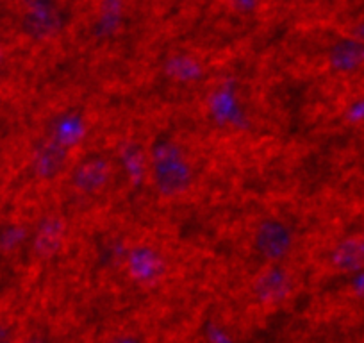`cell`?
Masks as SVG:
<instances>
[{
  "instance_id": "5bb4252c",
  "label": "cell",
  "mask_w": 364,
  "mask_h": 343,
  "mask_svg": "<svg viewBox=\"0 0 364 343\" xmlns=\"http://www.w3.org/2000/svg\"><path fill=\"white\" fill-rule=\"evenodd\" d=\"M23 4L31 9V11H38V9H47L54 6V0H22Z\"/></svg>"
},
{
  "instance_id": "ba28073f",
  "label": "cell",
  "mask_w": 364,
  "mask_h": 343,
  "mask_svg": "<svg viewBox=\"0 0 364 343\" xmlns=\"http://www.w3.org/2000/svg\"><path fill=\"white\" fill-rule=\"evenodd\" d=\"M328 68L341 75L357 73L364 68V40L345 36L336 40L327 52Z\"/></svg>"
},
{
  "instance_id": "9a60e30c",
  "label": "cell",
  "mask_w": 364,
  "mask_h": 343,
  "mask_svg": "<svg viewBox=\"0 0 364 343\" xmlns=\"http://www.w3.org/2000/svg\"><path fill=\"white\" fill-rule=\"evenodd\" d=\"M360 240H363V243H364V233H363V234H360Z\"/></svg>"
},
{
  "instance_id": "52a82bcc",
  "label": "cell",
  "mask_w": 364,
  "mask_h": 343,
  "mask_svg": "<svg viewBox=\"0 0 364 343\" xmlns=\"http://www.w3.org/2000/svg\"><path fill=\"white\" fill-rule=\"evenodd\" d=\"M68 240V226L66 220L59 215H47L34 231L33 247L36 255L43 260H52L61 254Z\"/></svg>"
},
{
  "instance_id": "7c38bea8",
  "label": "cell",
  "mask_w": 364,
  "mask_h": 343,
  "mask_svg": "<svg viewBox=\"0 0 364 343\" xmlns=\"http://www.w3.org/2000/svg\"><path fill=\"white\" fill-rule=\"evenodd\" d=\"M107 343H143V339L134 332H122V334L113 336Z\"/></svg>"
},
{
  "instance_id": "7a4b0ae2",
  "label": "cell",
  "mask_w": 364,
  "mask_h": 343,
  "mask_svg": "<svg viewBox=\"0 0 364 343\" xmlns=\"http://www.w3.org/2000/svg\"><path fill=\"white\" fill-rule=\"evenodd\" d=\"M296 288L291 272L281 263H272L250 283L248 297L257 307H277L288 302Z\"/></svg>"
},
{
  "instance_id": "277c9868",
  "label": "cell",
  "mask_w": 364,
  "mask_h": 343,
  "mask_svg": "<svg viewBox=\"0 0 364 343\" xmlns=\"http://www.w3.org/2000/svg\"><path fill=\"white\" fill-rule=\"evenodd\" d=\"M111 176H113V168L109 159L100 154L84 156L68 168L70 188L80 195H95L106 190Z\"/></svg>"
},
{
  "instance_id": "8fae6325",
  "label": "cell",
  "mask_w": 364,
  "mask_h": 343,
  "mask_svg": "<svg viewBox=\"0 0 364 343\" xmlns=\"http://www.w3.org/2000/svg\"><path fill=\"white\" fill-rule=\"evenodd\" d=\"M227 4L240 15H254L262 8L264 0H227Z\"/></svg>"
},
{
  "instance_id": "3957f363",
  "label": "cell",
  "mask_w": 364,
  "mask_h": 343,
  "mask_svg": "<svg viewBox=\"0 0 364 343\" xmlns=\"http://www.w3.org/2000/svg\"><path fill=\"white\" fill-rule=\"evenodd\" d=\"M72 164V149L55 136L47 134L36 139L31 154L34 176L43 183H54L65 176Z\"/></svg>"
},
{
  "instance_id": "8992f818",
  "label": "cell",
  "mask_w": 364,
  "mask_h": 343,
  "mask_svg": "<svg viewBox=\"0 0 364 343\" xmlns=\"http://www.w3.org/2000/svg\"><path fill=\"white\" fill-rule=\"evenodd\" d=\"M125 270L138 285H157L166 275L164 255L150 245H136L125 255Z\"/></svg>"
},
{
  "instance_id": "9c48e42d",
  "label": "cell",
  "mask_w": 364,
  "mask_h": 343,
  "mask_svg": "<svg viewBox=\"0 0 364 343\" xmlns=\"http://www.w3.org/2000/svg\"><path fill=\"white\" fill-rule=\"evenodd\" d=\"M331 265L334 270L350 274L364 267V243L360 236H346L331 250Z\"/></svg>"
},
{
  "instance_id": "5b68a950",
  "label": "cell",
  "mask_w": 364,
  "mask_h": 343,
  "mask_svg": "<svg viewBox=\"0 0 364 343\" xmlns=\"http://www.w3.org/2000/svg\"><path fill=\"white\" fill-rule=\"evenodd\" d=\"M254 247L259 255L272 263H279L293 247V233L288 223L275 216H268L254 233Z\"/></svg>"
},
{
  "instance_id": "30bf717a",
  "label": "cell",
  "mask_w": 364,
  "mask_h": 343,
  "mask_svg": "<svg viewBox=\"0 0 364 343\" xmlns=\"http://www.w3.org/2000/svg\"><path fill=\"white\" fill-rule=\"evenodd\" d=\"M23 27L34 38H50L66 27V13L63 9L54 8V6L47 9L31 11Z\"/></svg>"
},
{
  "instance_id": "4fadbf2b",
  "label": "cell",
  "mask_w": 364,
  "mask_h": 343,
  "mask_svg": "<svg viewBox=\"0 0 364 343\" xmlns=\"http://www.w3.org/2000/svg\"><path fill=\"white\" fill-rule=\"evenodd\" d=\"M15 329L8 324H0V343H15Z\"/></svg>"
},
{
  "instance_id": "6da1fadb",
  "label": "cell",
  "mask_w": 364,
  "mask_h": 343,
  "mask_svg": "<svg viewBox=\"0 0 364 343\" xmlns=\"http://www.w3.org/2000/svg\"><path fill=\"white\" fill-rule=\"evenodd\" d=\"M150 183L163 199H177L191 190L195 174L182 149L171 139H157L150 152Z\"/></svg>"
}]
</instances>
